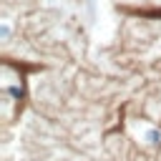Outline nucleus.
Listing matches in <instances>:
<instances>
[{"label":"nucleus","instance_id":"obj_1","mask_svg":"<svg viewBox=\"0 0 161 161\" xmlns=\"http://www.w3.org/2000/svg\"><path fill=\"white\" fill-rule=\"evenodd\" d=\"M146 138H148V143H158V141H161V133H158V131H148Z\"/></svg>","mask_w":161,"mask_h":161}]
</instances>
